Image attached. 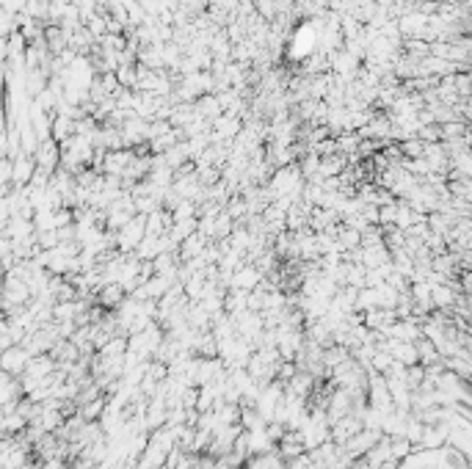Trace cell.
I'll list each match as a JSON object with an SVG mask.
<instances>
[{"mask_svg": "<svg viewBox=\"0 0 472 469\" xmlns=\"http://www.w3.org/2000/svg\"><path fill=\"white\" fill-rule=\"evenodd\" d=\"M146 237V216H136L127 227H122L119 232H116V248L122 251V254H133L139 246H141V240Z\"/></svg>", "mask_w": 472, "mask_h": 469, "instance_id": "1", "label": "cell"}, {"mask_svg": "<svg viewBox=\"0 0 472 469\" xmlns=\"http://www.w3.org/2000/svg\"><path fill=\"white\" fill-rule=\"evenodd\" d=\"M318 45H321V28H318V22H307L296 31V36L290 42V52L296 58H310V52Z\"/></svg>", "mask_w": 472, "mask_h": 469, "instance_id": "2", "label": "cell"}, {"mask_svg": "<svg viewBox=\"0 0 472 469\" xmlns=\"http://www.w3.org/2000/svg\"><path fill=\"white\" fill-rule=\"evenodd\" d=\"M31 351L25 348V345H14V348H6L3 351V359H0V365H3V373L8 375H20L28 370V365H31Z\"/></svg>", "mask_w": 472, "mask_h": 469, "instance_id": "3", "label": "cell"}, {"mask_svg": "<svg viewBox=\"0 0 472 469\" xmlns=\"http://www.w3.org/2000/svg\"><path fill=\"white\" fill-rule=\"evenodd\" d=\"M260 284H263V271H260L257 265H249V262H243L235 274H232V281H230V287H235V290H246V293L257 290Z\"/></svg>", "mask_w": 472, "mask_h": 469, "instance_id": "4", "label": "cell"}, {"mask_svg": "<svg viewBox=\"0 0 472 469\" xmlns=\"http://www.w3.org/2000/svg\"><path fill=\"white\" fill-rule=\"evenodd\" d=\"M362 428H365V425H362V420H359L356 414H348V417H342V420H337L331 425V442L345 444V442H351Z\"/></svg>", "mask_w": 472, "mask_h": 469, "instance_id": "5", "label": "cell"}, {"mask_svg": "<svg viewBox=\"0 0 472 469\" xmlns=\"http://www.w3.org/2000/svg\"><path fill=\"white\" fill-rule=\"evenodd\" d=\"M125 298H127V290H125L122 284H116V281H111V284H105V287L97 290V301H99L105 309H116Z\"/></svg>", "mask_w": 472, "mask_h": 469, "instance_id": "6", "label": "cell"}, {"mask_svg": "<svg viewBox=\"0 0 472 469\" xmlns=\"http://www.w3.org/2000/svg\"><path fill=\"white\" fill-rule=\"evenodd\" d=\"M284 386H287V392H290V395H298V398H307V400H310L312 386H315V375L310 373V370H298V373L284 384Z\"/></svg>", "mask_w": 472, "mask_h": 469, "instance_id": "7", "label": "cell"}, {"mask_svg": "<svg viewBox=\"0 0 472 469\" xmlns=\"http://www.w3.org/2000/svg\"><path fill=\"white\" fill-rule=\"evenodd\" d=\"M249 295H251V293H246V290H235V287H230V290H227V301H224V309H227L230 315L246 312V309H249Z\"/></svg>", "mask_w": 472, "mask_h": 469, "instance_id": "8", "label": "cell"}, {"mask_svg": "<svg viewBox=\"0 0 472 469\" xmlns=\"http://www.w3.org/2000/svg\"><path fill=\"white\" fill-rule=\"evenodd\" d=\"M431 301H433V307H450V304L456 301V295H453V290H450L447 284H433Z\"/></svg>", "mask_w": 472, "mask_h": 469, "instance_id": "9", "label": "cell"}, {"mask_svg": "<svg viewBox=\"0 0 472 469\" xmlns=\"http://www.w3.org/2000/svg\"><path fill=\"white\" fill-rule=\"evenodd\" d=\"M395 365V356L389 354V351H384V348H378L376 351V356H373V365H370V370H376V373H387L389 368Z\"/></svg>", "mask_w": 472, "mask_h": 469, "instance_id": "10", "label": "cell"}]
</instances>
